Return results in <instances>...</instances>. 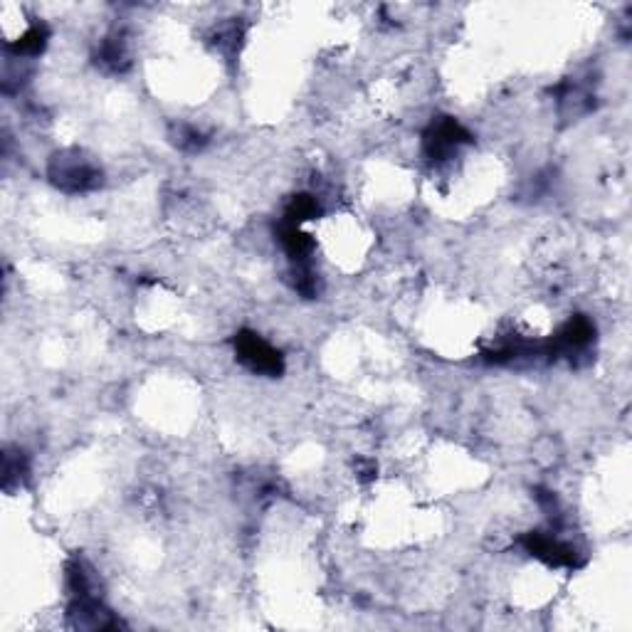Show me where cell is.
Segmentation results:
<instances>
[{
  "mask_svg": "<svg viewBox=\"0 0 632 632\" xmlns=\"http://www.w3.org/2000/svg\"><path fill=\"white\" fill-rule=\"evenodd\" d=\"M235 346L245 366H250L255 373H279V368H282V358L277 351L262 339H257L255 334H240Z\"/></svg>",
  "mask_w": 632,
  "mask_h": 632,
  "instance_id": "6da1fadb",
  "label": "cell"
}]
</instances>
